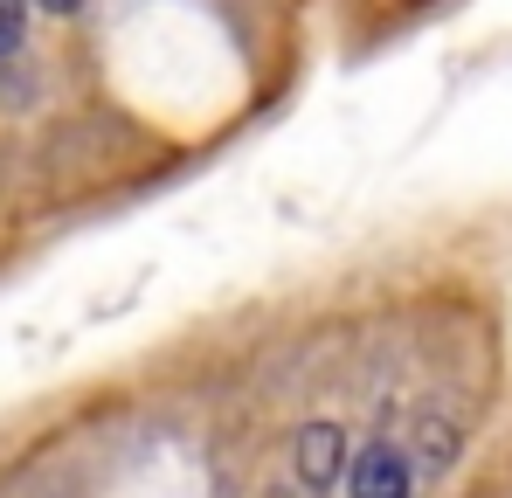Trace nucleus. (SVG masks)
<instances>
[{
	"label": "nucleus",
	"mask_w": 512,
	"mask_h": 498,
	"mask_svg": "<svg viewBox=\"0 0 512 498\" xmlns=\"http://www.w3.org/2000/svg\"><path fill=\"white\" fill-rule=\"evenodd\" d=\"M346 485H353V498H409L416 471H409V457H402L395 443H367V450L353 457Z\"/></svg>",
	"instance_id": "f03ea898"
},
{
	"label": "nucleus",
	"mask_w": 512,
	"mask_h": 498,
	"mask_svg": "<svg viewBox=\"0 0 512 498\" xmlns=\"http://www.w3.org/2000/svg\"><path fill=\"white\" fill-rule=\"evenodd\" d=\"M35 7H49V14H77L84 0H35Z\"/></svg>",
	"instance_id": "20e7f679"
},
{
	"label": "nucleus",
	"mask_w": 512,
	"mask_h": 498,
	"mask_svg": "<svg viewBox=\"0 0 512 498\" xmlns=\"http://www.w3.org/2000/svg\"><path fill=\"white\" fill-rule=\"evenodd\" d=\"M291 464H298V478H305L312 492H333V485H340V471H353V464H346L340 422H305V429H298V443H291Z\"/></svg>",
	"instance_id": "f257e3e1"
},
{
	"label": "nucleus",
	"mask_w": 512,
	"mask_h": 498,
	"mask_svg": "<svg viewBox=\"0 0 512 498\" xmlns=\"http://www.w3.org/2000/svg\"><path fill=\"white\" fill-rule=\"evenodd\" d=\"M28 35V0H0V56H14Z\"/></svg>",
	"instance_id": "7ed1b4c3"
}]
</instances>
